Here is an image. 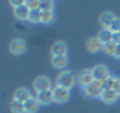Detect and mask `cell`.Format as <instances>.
<instances>
[{"instance_id":"obj_29","label":"cell","mask_w":120,"mask_h":113,"mask_svg":"<svg viewBox=\"0 0 120 113\" xmlns=\"http://www.w3.org/2000/svg\"><path fill=\"white\" fill-rule=\"evenodd\" d=\"M114 56H115L116 59H120V44L116 45V49H115V54H114Z\"/></svg>"},{"instance_id":"obj_23","label":"cell","mask_w":120,"mask_h":113,"mask_svg":"<svg viewBox=\"0 0 120 113\" xmlns=\"http://www.w3.org/2000/svg\"><path fill=\"white\" fill-rule=\"evenodd\" d=\"M116 81V77H108L105 81H102V88L104 90H113Z\"/></svg>"},{"instance_id":"obj_22","label":"cell","mask_w":120,"mask_h":113,"mask_svg":"<svg viewBox=\"0 0 120 113\" xmlns=\"http://www.w3.org/2000/svg\"><path fill=\"white\" fill-rule=\"evenodd\" d=\"M39 10L40 11H53L54 10V3L51 1V0H44V1H40L39 5Z\"/></svg>"},{"instance_id":"obj_2","label":"cell","mask_w":120,"mask_h":113,"mask_svg":"<svg viewBox=\"0 0 120 113\" xmlns=\"http://www.w3.org/2000/svg\"><path fill=\"white\" fill-rule=\"evenodd\" d=\"M102 91H104L102 83L95 81V80L92 84H90L88 86L84 87V94L88 98H100Z\"/></svg>"},{"instance_id":"obj_16","label":"cell","mask_w":120,"mask_h":113,"mask_svg":"<svg viewBox=\"0 0 120 113\" xmlns=\"http://www.w3.org/2000/svg\"><path fill=\"white\" fill-rule=\"evenodd\" d=\"M24 108H25V113H35L39 109V102L35 98H31L27 101L24 102Z\"/></svg>"},{"instance_id":"obj_14","label":"cell","mask_w":120,"mask_h":113,"mask_svg":"<svg viewBox=\"0 0 120 113\" xmlns=\"http://www.w3.org/2000/svg\"><path fill=\"white\" fill-rule=\"evenodd\" d=\"M100 99L106 104H114L119 99V94L115 93L113 90H104L100 95Z\"/></svg>"},{"instance_id":"obj_28","label":"cell","mask_w":120,"mask_h":113,"mask_svg":"<svg viewBox=\"0 0 120 113\" xmlns=\"http://www.w3.org/2000/svg\"><path fill=\"white\" fill-rule=\"evenodd\" d=\"M113 41H114L116 45L120 44V34H119V33H114V34H113Z\"/></svg>"},{"instance_id":"obj_30","label":"cell","mask_w":120,"mask_h":113,"mask_svg":"<svg viewBox=\"0 0 120 113\" xmlns=\"http://www.w3.org/2000/svg\"><path fill=\"white\" fill-rule=\"evenodd\" d=\"M118 33H119V34H120V30H119V32H118Z\"/></svg>"},{"instance_id":"obj_10","label":"cell","mask_w":120,"mask_h":113,"mask_svg":"<svg viewBox=\"0 0 120 113\" xmlns=\"http://www.w3.org/2000/svg\"><path fill=\"white\" fill-rule=\"evenodd\" d=\"M35 99L38 100L39 105H49L51 102H53V92L52 90L49 91H44L40 93H37Z\"/></svg>"},{"instance_id":"obj_9","label":"cell","mask_w":120,"mask_h":113,"mask_svg":"<svg viewBox=\"0 0 120 113\" xmlns=\"http://www.w3.org/2000/svg\"><path fill=\"white\" fill-rule=\"evenodd\" d=\"M67 53V45L65 41L58 40L51 46V54L52 56H58V55H66Z\"/></svg>"},{"instance_id":"obj_13","label":"cell","mask_w":120,"mask_h":113,"mask_svg":"<svg viewBox=\"0 0 120 113\" xmlns=\"http://www.w3.org/2000/svg\"><path fill=\"white\" fill-rule=\"evenodd\" d=\"M31 98H32L31 92L27 88H25V87L17 88L15 92H14V94H13V99H15V100H18L20 102H25V101H27Z\"/></svg>"},{"instance_id":"obj_3","label":"cell","mask_w":120,"mask_h":113,"mask_svg":"<svg viewBox=\"0 0 120 113\" xmlns=\"http://www.w3.org/2000/svg\"><path fill=\"white\" fill-rule=\"evenodd\" d=\"M33 88L37 93H40L44 91H49V90H52V83L47 77L39 75L33 81Z\"/></svg>"},{"instance_id":"obj_8","label":"cell","mask_w":120,"mask_h":113,"mask_svg":"<svg viewBox=\"0 0 120 113\" xmlns=\"http://www.w3.org/2000/svg\"><path fill=\"white\" fill-rule=\"evenodd\" d=\"M86 48L91 53H99L102 51V42L98 39V37H91L86 40Z\"/></svg>"},{"instance_id":"obj_25","label":"cell","mask_w":120,"mask_h":113,"mask_svg":"<svg viewBox=\"0 0 120 113\" xmlns=\"http://www.w3.org/2000/svg\"><path fill=\"white\" fill-rule=\"evenodd\" d=\"M39 5H40V1H38V0H28V1H26V6L31 10H38L39 8Z\"/></svg>"},{"instance_id":"obj_27","label":"cell","mask_w":120,"mask_h":113,"mask_svg":"<svg viewBox=\"0 0 120 113\" xmlns=\"http://www.w3.org/2000/svg\"><path fill=\"white\" fill-rule=\"evenodd\" d=\"M26 1H22V0H20V1H10V5L13 7V10L14 8H17V7H19V6H21V5H24Z\"/></svg>"},{"instance_id":"obj_1","label":"cell","mask_w":120,"mask_h":113,"mask_svg":"<svg viewBox=\"0 0 120 113\" xmlns=\"http://www.w3.org/2000/svg\"><path fill=\"white\" fill-rule=\"evenodd\" d=\"M77 83V77L72 71H63L60 72L55 80V86L63 87L66 90H71Z\"/></svg>"},{"instance_id":"obj_18","label":"cell","mask_w":120,"mask_h":113,"mask_svg":"<svg viewBox=\"0 0 120 113\" xmlns=\"http://www.w3.org/2000/svg\"><path fill=\"white\" fill-rule=\"evenodd\" d=\"M10 109L12 113H25L24 102H20L15 99H12L10 102Z\"/></svg>"},{"instance_id":"obj_20","label":"cell","mask_w":120,"mask_h":113,"mask_svg":"<svg viewBox=\"0 0 120 113\" xmlns=\"http://www.w3.org/2000/svg\"><path fill=\"white\" fill-rule=\"evenodd\" d=\"M115 49H116V44H115L114 41H109V42L102 45V51H104L106 54H108V55H113V56H114Z\"/></svg>"},{"instance_id":"obj_26","label":"cell","mask_w":120,"mask_h":113,"mask_svg":"<svg viewBox=\"0 0 120 113\" xmlns=\"http://www.w3.org/2000/svg\"><path fill=\"white\" fill-rule=\"evenodd\" d=\"M113 91L120 95V78H116V81H115V85L113 87Z\"/></svg>"},{"instance_id":"obj_12","label":"cell","mask_w":120,"mask_h":113,"mask_svg":"<svg viewBox=\"0 0 120 113\" xmlns=\"http://www.w3.org/2000/svg\"><path fill=\"white\" fill-rule=\"evenodd\" d=\"M115 18H116V17H115L112 12L106 11V12H102V13L100 14V17H99V23H100V25L102 26V28H108V27L112 25V23L114 21Z\"/></svg>"},{"instance_id":"obj_4","label":"cell","mask_w":120,"mask_h":113,"mask_svg":"<svg viewBox=\"0 0 120 113\" xmlns=\"http://www.w3.org/2000/svg\"><path fill=\"white\" fill-rule=\"evenodd\" d=\"M52 92H53V100H54V102H58V104H65L71 98L70 90H66V88H63V87L55 86L52 90Z\"/></svg>"},{"instance_id":"obj_17","label":"cell","mask_w":120,"mask_h":113,"mask_svg":"<svg viewBox=\"0 0 120 113\" xmlns=\"http://www.w3.org/2000/svg\"><path fill=\"white\" fill-rule=\"evenodd\" d=\"M98 39L102 42V45L107 44L109 41H113V33L108 28H101L98 34Z\"/></svg>"},{"instance_id":"obj_7","label":"cell","mask_w":120,"mask_h":113,"mask_svg":"<svg viewBox=\"0 0 120 113\" xmlns=\"http://www.w3.org/2000/svg\"><path fill=\"white\" fill-rule=\"evenodd\" d=\"M77 81L79 83V85L82 88L88 86L90 84H92L94 81L92 70H82V71H80L78 73V75H77Z\"/></svg>"},{"instance_id":"obj_19","label":"cell","mask_w":120,"mask_h":113,"mask_svg":"<svg viewBox=\"0 0 120 113\" xmlns=\"http://www.w3.org/2000/svg\"><path fill=\"white\" fill-rule=\"evenodd\" d=\"M28 21L33 23V24L41 23V11L39 8L38 10H31L30 15H28Z\"/></svg>"},{"instance_id":"obj_11","label":"cell","mask_w":120,"mask_h":113,"mask_svg":"<svg viewBox=\"0 0 120 113\" xmlns=\"http://www.w3.org/2000/svg\"><path fill=\"white\" fill-rule=\"evenodd\" d=\"M51 64L54 68L56 70H63L67 66L68 59L67 55H58V56H52L51 58Z\"/></svg>"},{"instance_id":"obj_24","label":"cell","mask_w":120,"mask_h":113,"mask_svg":"<svg viewBox=\"0 0 120 113\" xmlns=\"http://www.w3.org/2000/svg\"><path fill=\"white\" fill-rule=\"evenodd\" d=\"M108 30L114 34V33H118L119 30H120V18H115L114 21L112 23V25L108 27Z\"/></svg>"},{"instance_id":"obj_21","label":"cell","mask_w":120,"mask_h":113,"mask_svg":"<svg viewBox=\"0 0 120 113\" xmlns=\"http://www.w3.org/2000/svg\"><path fill=\"white\" fill-rule=\"evenodd\" d=\"M54 21V12L53 11H41V23L51 24Z\"/></svg>"},{"instance_id":"obj_15","label":"cell","mask_w":120,"mask_h":113,"mask_svg":"<svg viewBox=\"0 0 120 113\" xmlns=\"http://www.w3.org/2000/svg\"><path fill=\"white\" fill-rule=\"evenodd\" d=\"M14 12V17L18 20H28V15H30V8L26 6V3L17 8L13 10Z\"/></svg>"},{"instance_id":"obj_6","label":"cell","mask_w":120,"mask_h":113,"mask_svg":"<svg viewBox=\"0 0 120 113\" xmlns=\"http://www.w3.org/2000/svg\"><path fill=\"white\" fill-rule=\"evenodd\" d=\"M92 73H93V78L95 81H105L108 77H111L108 68L105 65H97L92 68Z\"/></svg>"},{"instance_id":"obj_5","label":"cell","mask_w":120,"mask_h":113,"mask_svg":"<svg viewBox=\"0 0 120 113\" xmlns=\"http://www.w3.org/2000/svg\"><path fill=\"white\" fill-rule=\"evenodd\" d=\"M8 48L13 55H21L26 52V42L20 38H15L10 42Z\"/></svg>"}]
</instances>
